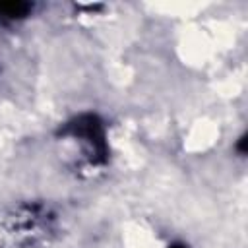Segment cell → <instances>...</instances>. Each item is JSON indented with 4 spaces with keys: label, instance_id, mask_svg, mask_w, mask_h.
Returning a JSON list of instances; mask_svg holds the SVG:
<instances>
[{
    "label": "cell",
    "instance_id": "cell-2",
    "mask_svg": "<svg viewBox=\"0 0 248 248\" xmlns=\"http://www.w3.org/2000/svg\"><path fill=\"white\" fill-rule=\"evenodd\" d=\"M172 248H182V246H172Z\"/></svg>",
    "mask_w": 248,
    "mask_h": 248
},
{
    "label": "cell",
    "instance_id": "cell-1",
    "mask_svg": "<svg viewBox=\"0 0 248 248\" xmlns=\"http://www.w3.org/2000/svg\"><path fill=\"white\" fill-rule=\"evenodd\" d=\"M27 4L23 2H2L0 4V14L2 16H10V17H16V16H23L27 12Z\"/></svg>",
    "mask_w": 248,
    "mask_h": 248
}]
</instances>
